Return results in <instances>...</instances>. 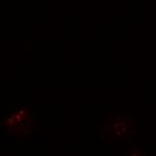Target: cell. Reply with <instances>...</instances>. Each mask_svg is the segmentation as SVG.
Returning <instances> with one entry per match:
<instances>
[{
	"mask_svg": "<svg viewBox=\"0 0 156 156\" xmlns=\"http://www.w3.org/2000/svg\"><path fill=\"white\" fill-rule=\"evenodd\" d=\"M2 126L13 136H25L38 129V112L26 105L8 109L2 117Z\"/></svg>",
	"mask_w": 156,
	"mask_h": 156,
	"instance_id": "cell-1",
	"label": "cell"
},
{
	"mask_svg": "<svg viewBox=\"0 0 156 156\" xmlns=\"http://www.w3.org/2000/svg\"><path fill=\"white\" fill-rule=\"evenodd\" d=\"M134 134V124L131 116L128 113L112 112L105 117L101 125V136L104 139L126 140L129 142Z\"/></svg>",
	"mask_w": 156,
	"mask_h": 156,
	"instance_id": "cell-2",
	"label": "cell"
},
{
	"mask_svg": "<svg viewBox=\"0 0 156 156\" xmlns=\"http://www.w3.org/2000/svg\"><path fill=\"white\" fill-rule=\"evenodd\" d=\"M125 156H147V155H146L139 147H135V146H133V147H130L128 151H126Z\"/></svg>",
	"mask_w": 156,
	"mask_h": 156,
	"instance_id": "cell-3",
	"label": "cell"
}]
</instances>
